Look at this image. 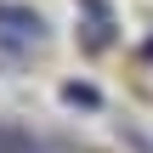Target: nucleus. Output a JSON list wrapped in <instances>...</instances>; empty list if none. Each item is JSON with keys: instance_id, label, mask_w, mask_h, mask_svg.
<instances>
[{"instance_id": "f257e3e1", "label": "nucleus", "mask_w": 153, "mask_h": 153, "mask_svg": "<svg viewBox=\"0 0 153 153\" xmlns=\"http://www.w3.org/2000/svg\"><path fill=\"white\" fill-rule=\"evenodd\" d=\"M0 34H11V40H28V45H40V40H45V17H40L34 6L0 0Z\"/></svg>"}, {"instance_id": "f03ea898", "label": "nucleus", "mask_w": 153, "mask_h": 153, "mask_svg": "<svg viewBox=\"0 0 153 153\" xmlns=\"http://www.w3.org/2000/svg\"><path fill=\"white\" fill-rule=\"evenodd\" d=\"M62 102H79V108H97L102 97H97L91 85H62Z\"/></svg>"}]
</instances>
